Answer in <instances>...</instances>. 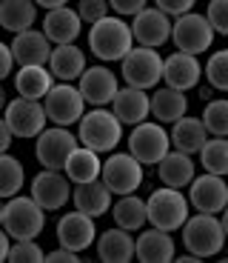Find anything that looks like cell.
Returning <instances> with one entry per match:
<instances>
[{
	"instance_id": "2",
	"label": "cell",
	"mask_w": 228,
	"mask_h": 263,
	"mask_svg": "<svg viewBox=\"0 0 228 263\" xmlns=\"http://www.w3.org/2000/svg\"><path fill=\"white\" fill-rule=\"evenodd\" d=\"M123 126L126 123L114 115V109L94 106L77 123V138L89 149L100 152V155H111V152L117 149V143L123 140Z\"/></svg>"
},
{
	"instance_id": "5",
	"label": "cell",
	"mask_w": 228,
	"mask_h": 263,
	"mask_svg": "<svg viewBox=\"0 0 228 263\" xmlns=\"http://www.w3.org/2000/svg\"><path fill=\"white\" fill-rule=\"evenodd\" d=\"M146 200H149V223L165 232H182L194 209L191 200L182 195V189H174V186L154 189Z\"/></svg>"
},
{
	"instance_id": "35",
	"label": "cell",
	"mask_w": 228,
	"mask_h": 263,
	"mask_svg": "<svg viewBox=\"0 0 228 263\" xmlns=\"http://www.w3.org/2000/svg\"><path fill=\"white\" fill-rule=\"evenodd\" d=\"M202 123L209 126L211 138H228V98H214L202 109Z\"/></svg>"
},
{
	"instance_id": "18",
	"label": "cell",
	"mask_w": 228,
	"mask_h": 263,
	"mask_svg": "<svg viewBox=\"0 0 228 263\" xmlns=\"http://www.w3.org/2000/svg\"><path fill=\"white\" fill-rule=\"evenodd\" d=\"M202 63H200V54H191V52H180L177 49L174 54L165 58V72H163V83L165 86H174V89H197L202 78Z\"/></svg>"
},
{
	"instance_id": "21",
	"label": "cell",
	"mask_w": 228,
	"mask_h": 263,
	"mask_svg": "<svg viewBox=\"0 0 228 263\" xmlns=\"http://www.w3.org/2000/svg\"><path fill=\"white\" fill-rule=\"evenodd\" d=\"M137 260H143V263L177 260V243H174V237H171V232L157 229V226L140 232L137 235Z\"/></svg>"
},
{
	"instance_id": "13",
	"label": "cell",
	"mask_w": 228,
	"mask_h": 263,
	"mask_svg": "<svg viewBox=\"0 0 228 263\" xmlns=\"http://www.w3.org/2000/svg\"><path fill=\"white\" fill-rule=\"evenodd\" d=\"M32 197L46 212H57L74 197V183L63 169H43L32 178Z\"/></svg>"
},
{
	"instance_id": "12",
	"label": "cell",
	"mask_w": 228,
	"mask_h": 263,
	"mask_svg": "<svg viewBox=\"0 0 228 263\" xmlns=\"http://www.w3.org/2000/svg\"><path fill=\"white\" fill-rule=\"evenodd\" d=\"M3 120L14 132V138H23V140H34L46 129V123H52L43 100H29V98H14L6 106Z\"/></svg>"
},
{
	"instance_id": "43",
	"label": "cell",
	"mask_w": 228,
	"mask_h": 263,
	"mask_svg": "<svg viewBox=\"0 0 228 263\" xmlns=\"http://www.w3.org/2000/svg\"><path fill=\"white\" fill-rule=\"evenodd\" d=\"M17 66V58H14L12 46L9 43H0V78H9Z\"/></svg>"
},
{
	"instance_id": "9",
	"label": "cell",
	"mask_w": 228,
	"mask_h": 263,
	"mask_svg": "<svg viewBox=\"0 0 228 263\" xmlns=\"http://www.w3.org/2000/svg\"><path fill=\"white\" fill-rule=\"evenodd\" d=\"M171 149V132H165L160 120H143L129 135V152L146 166H157Z\"/></svg>"
},
{
	"instance_id": "15",
	"label": "cell",
	"mask_w": 228,
	"mask_h": 263,
	"mask_svg": "<svg viewBox=\"0 0 228 263\" xmlns=\"http://www.w3.org/2000/svg\"><path fill=\"white\" fill-rule=\"evenodd\" d=\"M131 29H134V40L140 46L160 49L163 43H169L174 34V20L171 14H165L160 6H146L140 14L131 17Z\"/></svg>"
},
{
	"instance_id": "33",
	"label": "cell",
	"mask_w": 228,
	"mask_h": 263,
	"mask_svg": "<svg viewBox=\"0 0 228 263\" xmlns=\"http://www.w3.org/2000/svg\"><path fill=\"white\" fill-rule=\"evenodd\" d=\"M202 172H214L228 178V138H209V143L200 152Z\"/></svg>"
},
{
	"instance_id": "42",
	"label": "cell",
	"mask_w": 228,
	"mask_h": 263,
	"mask_svg": "<svg viewBox=\"0 0 228 263\" xmlns=\"http://www.w3.org/2000/svg\"><path fill=\"white\" fill-rule=\"evenodd\" d=\"M80 260H83L80 252L66 249V246H57V249H52L49 255H46V263H80Z\"/></svg>"
},
{
	"instance_id": "29",
	"label": "cell",
	"mask_w": 228,
	"mask_h": 263,
	"mask_svg": "<svg viewBox=\"0 0 228 263\" xmlns=\"http://www.w3.org/2000/svg\"><path fill=\"white\" fill-rule=\"evenodd\" d=\"M189 115V98L182 89L174 86H163L151 95V118L160 123H177L180 118Z\"/></svg>"
},
{
	"instance_id": "8",
	"label": "cell",
	"mask_w": 228,
	"mask_h": 263,
	"mask_svg": "<svg viewBox=\"0 0 228 263\" xmlns=\"http://www.w3.org/2000/svg\"><path fill=\"white\" fill-rule=\"evenodd\" d=\"M143 160L134 158L131 152H111L103 160V180L117 197L123 195H134L146 180V169Z\"/></svg>"
},
{
	"instance_id": "32",
	"label": "cell",
	"mask_w": 228,
	"mask_h": 263,
	"mask_svg": "<svg viewBox=\"0 0 228 263\" xmlns=\"http://www.w3.org/2000/svg\"><path fill=\"white\" fill-rule=\"evenodd\" d=\"M111 215H114V223L123 226L129 232H140L149 223V200L134 195H123L117 203L111 206Z\"/></svg>"
},
{
	"instance_id": "26",
	"label": "cell",
	"mask_w": 228,
	"mask_h": 263,
	"mask_svg": "<svg viewBox=\"0 0 228 263\" xmlns=\"http://www.w3.org/2000/svg\"><path fill=\"white\" fill-rule=\"evenodd\" d=\"M157 175L163 186H174V189H185L191 186V180L197 178L194 155H185L180 149H171L160 163H157Z\"/></svg>"
},
{
	"instance_id": "6",
	"label": "cell",
	"mask_w": 228,
	"mask_h": 263,
	"mask_svg": "<svg viewBox=\"0 0 228 263\" xmlns=\"http://www.w3.org/2000/svg\"><path fill=\"white\" fill-rule=\"evenodd\" d=\"M165 72V58H160V52L151 46H140L137 43L123 60H120V74L129 86H137V89H154L160 86Z\"/></svg>"
},
{
	"instance_id": "11",
	"label": "cell",
	"mask_w": 228,
	"mask_h": 263,
	"mask_svg": "<svg viewBox=\"0 0 228 263\" xmlns=\"http://www.w3.org/2000/svg\"><path fill=\"white\" fill-rule=\"evenodd\" d=\"M217 37V29L211 26L209 14H200V12H189L182 17H174V46L180 52H191V54H202L209 52L211 43Z\"/></svg>"
},
{
	"instance_id": "4",
	"label": "cell",
	"mask_w": 228,
	"mask_h": 263,
	"mask_svg": "<svg viewBox=\"0 0 228 263\" xmlns=\"http://www.w3.org/2000/svg\"><path fill=\"white\" fill-rule=\"evenodd\" d=\"M0 223L14 240H34L46 229V209L32 195L6 197V203L0 209Z\"/></svg>"
},
{
	"instance_id": "27",
	"label": "cell",
	"mask_w": 228,
	"mask_h": 263,
	"mask_svg": "<svg viewBox=\"0 0 228 263\" xmlns=\"http://www.w3.org/2000/svg\"><path fill=\"white\" fill-rule=\"evenodd\" d=\"M209 126L202 123V118H180L177 123H171V146L185 155H200L202 146L209 143Z\"/></svg>"
},
{
	"instance_id": "45",
	"label": "cell",
	"mask_w": 228,
	"mask_h": 263,
	"mask_svg": "<svg viewBox=\"0 0 228 263\" xmlns=\"http://www.w3.org/2000/svg\"><path fill=\"white\" fill-rule=\"evenodd\" d=\"M66 3H69V0H37V6H43L46 12H49V9H57V6H66Z\"/></svg>"
},
{
	"instance_id": "39",
	"label": "cell",
	"mask_w": 228,
	"mask_h": 263,
	"mask_svg": "<svg viewBox=\"0 0 228 263\" xmlns=\"http://www.w3.org/2000/svg\"><path fill=\"white\" fill-rule=\"evenodd\" d=\"M205 14H209L211 26L217 29V34H225L228 37V0H209Z\"/></svg>"
},
{
	"instance_id": "22",
	"label": "cell",
	"mask_w": 228,
	"mask_h": 263,
	"mask_svg": "<svg viewBox=\"0 0 228 263\" xmlns=\"http://www.w3.org/2000/svg\"><path fill=\"white\" fill-rule=\"evenodd\" d=\"M97 257L103 263H129L137 257V240L129 229L114 223L97 237Z\"/></svg>"
},
{
	"instance_id": "17",
	"label": "cell",
	"mask_w": 228,
	"mask_h": 263,
	"mask_svg": "<svg viewBox=\"0 0 228 263\" xmlns=\"http://www.w3.org/2000/svg\"><path fill=\"white\" fill-rule=\"evenodd\" d=\"M77 86L83 98L89 100V106H111L120 92V80L109 66H89L83 78L77 80Z\"/></svg>"
},
{
	"instance_id": "10",
	"label": "cell",
	"mask_w": 228,
	"mask_h": 263,
	"mask_svg": "<svg viewBox=\"0 0 228 263\" xmlns=\"http://www.w3.org/2000/svg\"><path fill=\"white\" fill-rule=\"evenodd\" d=\"M43 106H46V112H49V120H52V123L69 126V129H72L74 123H80L83 115L89 112V109H86L89 100L83 98L80 86L63 83V80H57V83L52 86V92L43 98Z\"/></svg>"
},
{
	"instance_id": "31",
	"label": "cell",
	"mask_w": 228,
	"mask_h": 263,
	"mask_svg": "<svg viewBox=\"0 0 228 263\" xmlns=\"http://www.w3.org/2000/svg\"><path fill=\"white\" fill-rule=\"evenodd\" d=\"M37 20V0H3L0 3V26L17 34L34 26Z\"/></svg>"
},
{
	"instance_id": "7",
	"label": "cell",
	"mask_w": 228,
	"mask_h": 263,
	"mask_svg": "<svg viewBox=\"0 0 228 263\" xmlns=\"http://www.w3.org/2000/svg\"><path fill=\"white\" fill-rule=\"evenodd\" d=\"M80 146V138L72 135L69 126H46L34 138V158L43 169H66V160Z\"/></svg>"
},
{
	"instance_id": "16",
	"label": "cell",
	"mask_w": 228,
	"mask_h": 263,
	"mask_svg": "<svg viewBox=\"0 0 228 263\" xmlns=\"http://www.w3.org/2000/svg\"><path fill=\"white\" fill-rule=\"evenodd\" d=\"M189 200L194 212H211V215H222L228 206V183L222 175L214 172H202L191 180L189 186Z\"/></svg>"
},
{
	"instance_id": "1",
	"label": "cell",
	"mask_w": 228,
	"mask_h": 263,
	"mask_svg": "<svg viewBox=\"0 0 228 263\" xmlns=\"http://www.w3.org/2000/svg\"><path fill=\"white\" fill-rule=\"evenodd\" d=\"M134 46V29L123 20V14H109L89 29V49L103 63H120Z\"/></svg>"
},
{
	"instance_id": "36",
	"label": "cell",
	"mask_w": 228,
	"mask_h": 263,
	"mask_svg": "<svg viewBox=\"0 0 228 263\" xmlns=\"http://www.w3.org/2000/svg\"><path fill=\"white\" fill-rule=\"evenodd\" d=\"M205 80L217 92H228V49H220L205 60Z\"/></svg>"
},
{
	"instance_id": "30",
	"label": "cell",
	"mask_w": 228,
	"mask_h": 263,
	"mask_svg": "<svg viewBox=\"0 0 228 263\" xmlns=\"http://www.w3.org/2000/svg\"><path fill=\"white\" fill-rule=\"evenodd\" d=\"M66 175L72 178V183H91V180L103 178V160H100V152L89 149V146L80 143L77 149L72 152V158L66 160Z\"/></svg>"
},
{
	"instance_id": "3",
	"label": "cell",
	"mask_w": 228,
	"mask_h": 263,
	"mask_svg": "<svg viewBox=\"0 0 228 263\" xmlns=\"http://www.w3.org/2000/svg\"><path fill=\"white\" fill-rule=\"evenodd\" d=\"M225 226H222L220 215H211V212H197L185 220L182 226V246L185 252L197 257H217L222 249H225Z\"/></svg>"
},
{
	"instance_id": "34",
	"label": "cell",
	"mask_w": 228,
	"mask_h": 263,
	"mask_svg": "<svg viewBox=\"0 0 228 263\" xmlns=\"http://www.w3.org/2000/svg\"><path fill=\"white\" fill-rule=\"evenodd\" d=\"M0 172H3V180H0V195L3 197H14L20 195L23 183H26V169L20 163L14 155L3 152V158H0Z\"/></svg>"
},
{
	"instance_id": "40",
	"label": "cell",
	"mask_w": 228,
	"mask_h": 263,
	"mask_svg": "<svg viewBox=\"0 0 228 263\" xmlns=\"http://www.w3.org/2000/svg\"><path fill=\"white\" fill-rule=\"evenodd\" d=\"M194 3L197 0H154V6H160L171 17H182V14L194 12Z\"/></svg>"
},
{
	"instance_id": "38",
	"label": "cell",
	"mask_w": 228,
	"mask_h": 263,
	"mask_svg": "<svg viewBox=\"0 0 228 263\" xmlns=\"http://www.w3.org/2000/svg\"><path fill=\"white\" fill-rule=\"evenodd\" d=\"M77 12H80V17H83V23L94 26L97 20H103V17H109V14H111V3H109V0H80Z\"/></svg>"
},
{
	"instance_id": "14",
	"label": "cell",
	"mask_w": 228,
	"mask_h": 263,
	"mask_svg": "<svg viewBox=\"0 0 228 263\" xmlns=\"http://www.w3.org/2000/svg\"><path fill=\"white\" fill-rule=\"evenodd\" d=\"M97 217L86 215V212L74 209V212H66L63 217L57 220V246H66V249H74V252H86L91 249V243H97V226H94Z\"/></svg>"
},
{
	"instance_id": "47",
	"label": "cell",
	"mask_w": 228,
	"mask_h": 263,
	"mask_svg": "<svg viewBox=\"0 0 228 263\" xmlns=\"http://www.w3.org/2000/svg\"><path fill=\"white\" fill-rule=\"evenodd\" d=\"M222 226H225V235H228V206H225V209H222Z\"/></svg>"
},
{
	"instance_id": "19",
	"label": "cell",
	"mask_w": 228,
	"mask_h": 263,
	"mask_svg": "<svg viewBox=\"0 0 228 263\" xmlns=\"http://www.w3.org/2000/svg\"><path fill=\"white\" fill-rule=\"evenodd\" d=\"M12 52L17 58V66H37V63H49L52 60V40L43 29H26V32H17L12 37Z\"/></svg>"
},
{
	"instance_id": "20",
	"label": "cell",
	"mask_w": 228,
	"mask_h": 263,
	"mask_svg": "<svg viewBox=\"0 0 228 263\" xmlns=\"http://www.w3.org/2000/svg\"><path fill=\"white\" fill-rule=\"evenodd\" d=\"M80 29H83V17L69 3L57 6V9H49L43 14V32L49 34V40H52L54 46H60V43H74L80 37Z\"/></svg>"
},
{
	"instance_id": "28",
	"label": "cell",
	"mask_w": 228,
	"mask_h": 263,
	"mask_svg": "<svg viewBox=\"0 0 228 263\" xmlns=\"http://www.w3.org/2000/svg\"><path fill=\"white\" fill-rule=\"evenodd\" d=\"M49 69L54 72L57 80H63V83H74V80H80L83 72L89 69V63H86V52L77 49L74 43H60V46H54V52H52Z\"/></svg>"
},
{
	"instance_id": "24",
	"label": "cell",
	"mask_w": 228,
	"mask_h": 263,
	"mask_svg": "<svg viewBox=\"0 0 228 263\" xmlns=\"http://www.w3.org/2000/svg\"><path fill=\"white\" fill-rule=\"evenodd\" d=\"M54 72L49 69V63H37V66H17V74H14V89H17L20 98L29 100H43L46 95L52 92L54 86Z\"/></svg>"
},
{
	"instance_id": "23",
	"label": "cell",
	"mask_w": 228,
	"mask_h": 263,
	"mask_svg": "<svg viewBox=\"0 0 228 263\" xmlns=\"http://www.w3.org/2000/svg\"><path fill=\"white\" fill-rule=\"evenodd\" d=\"M111 109H114V115H117L126 126H137V123H143V120H149V115H151V95L146 92V89H137V86L126 83L123 89L117 92Z\"/></svg>"
},
{
	"instance_id": "37",
	"label": "cell",
	"mask_w": 228,
	"mask_h": 263,
	"mask_svg": "<svg viewBox=\"0 0 228 263\" xmlns=\"http://www.w3.org/2000/svg\"><path fill=\"white\" fill-rule=\"evenodd\" d=\"M46 255L49 252H43L37 240H14L12 252H9V263H46Z\"/></svg>"
},
{
	"instance_id": "46",
	"label": "cell",
	"mask_w": 228,
	"mask_h": 263,
	"mask_svg": "<svg viewBox=\"0 0 228 263\" xmlns=\"http://www.w3.org/2000/svg\"><path fill=\"white\" fill-rule=\"evenodd\" d=\"M202 257H197V255H191V252H185V255H180L177 257V263H200Z\"/></svg>"
},
{
	"instance_id": "25",
	"label": "cell",
	"mask_w": 228,
	"mask_h": 263,
	"mask_svg": "<svg viewBox=\"0 0 228 263\" xmlns=\"http://www.w3.org/2000/svg\"><path fill=\"white\" fill-rule=\"evenodd\" d=\"M111 200H114V192L106 186V180H91V183H77L74 186V197H72V203L74 209L86 212V215L91 217H103L111 212Z\"/></svg>"
},
{
	"instance_id": "41",
	"label": "cell",
	"mask_w": 228,
	"mask_h": 263,
	"mask_svg": "<svg viewBox=\"0 0 228 263\" xmlns=\"http://www.w3.org/2000/svg\"><path fill=\"white\" fill-rule=\"evenodd\" d=\"M109 3H111V12L123 14V17H134L149 6V0H109Z\"/></svg>"
},
{
	"instance_id": "44",
	"label": "cell",
	"mask_w": 228,
	"mask_h": 263,
	"mask_svg": "<svg viewBox=\"0 0 228 263\" xmlns=\"http://www.w3.org/2000/svg\"><path fill=\"white\" fill-rule=\"evenodd\" d=\"M12 140H14V132L9 129V123L3 120V129H0V149H3V152H9V146H12Z\"/></svg>"
}]
</instances>
